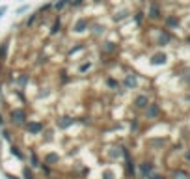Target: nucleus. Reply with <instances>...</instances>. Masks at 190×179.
Listing matches in <instances>:
<instances>
[{
	"label": "nucleus",
	"instance_id": "nucleus-14",
	"mask_svg": "<svg viewBox=\"0 0 190 179\" xmlns=\"http://www.w3.org/2000/svg\"><path fill=\"white\" fill-rule=\"evenodd\" d=\"M104 84L108 86V90H114V92H121V86H119V82H117L114 77H110V75H106V77H104Z\"/></svg>",
	"mask_w": 190,
	"mask_h": 179
},
{
	"label": "nucleus",
	"instance_id": "nucleus-35",
	"mask_svg": "<svg viewBox=\"0 0 190 179\" xmlns=\"http://www.w3.org/2000/svg\"><path fill=\"white\" fill-rule=\"evenodd\" d=\"M4 125H6V116L0 112V127H4Z\"/></svg>",
	"mask_w": 190,
	"mask_h": 179
},
{
	"label": "nucleus",
	"instance_id": "nucleus-19",
	"mask_svg": "<svg viewBox=\"0 0 190 179\" xmlns=\"http://www.w3.org/2000/svg\"><path fill=\"white\" fill-rule=\"evenodd\" d=\"M158 112H160L158 105H157V103H153V105H147V112H145V116H147V118H157Z\"/></svg>",
	"mask_w": 190,
	"mask_h": 179
},
{
	"label": "nucleus",
	"instance_id": "nucleus-2",
	"mask_svg": "<svg viewBox=\"0 0 190 179\" xmlns=\"http://www.w3.org/2000/svg\"><path fill=\"white\" fill-rule=\"evenodd\" d=\"M45 127H47V123L43 121V120H28L26 123H24V131L30 136H39L41 133L45 131Z\"/></svg>",
	"mask_w": 190,
	"mask_h": 179
},
{
	"label": "nucleus",
	"instance_id": "nucleus-29",
	"mask_svg": "<svg viewBox=\"0 0 190 179\" xmlns=\"http://www.w3.org/2000/svg\"><path fill=\"white\" fill-rule=\"evenodd\" d=\"M80 6H84V0H69V8H80Z\"/></svg>",
	"mask_w": 190,
	"mask_h": 179
},
{
	"label": "nucleus",
	"instance_id": "nucleus-25",
	"mask_svg": "<svg viewBox=\"0 0 190 179\" xmlns=\"http://www.w3.org/2000/svg\"><path fill=\"white\" fill-rule=\"evenodd\" d=\"M129 10H119V11H116V15H114V19L117 21V23H121V21H125L127 17H129Z\"/></svg>",
	"mask_w": 190,
	"mask_h": 179
},
{
	"label": "nucleus",
	"instance_id": "nucleus-27",
	"mask_svg": "<svg viewBox=\"0 0 190 179\" xmlns=\"http://www.w3.org/2000/svg\"><path fill=\"white\" fill-rule=\"evenodd\" d=\"M101 179H116V174H114V170H103V174H101Z\"/></svg>",
	"mask_w": 190,
	"mask_h": 179
},
{
	"label": "nucleus",
	"instance_id": "nucleus-15",
	"mask_svg": "<svg viewBox=\"0 0 190 179\" xmlns=\"http://www.w3.org/2000/svg\"><path fill=\"white\" fill-rule=\"evenodd\" d=\"M132 105H134L136 108H147V105H149V99H147V95H136L134 101H132Z\"/></svg>",
	"mask_w": 190,
	"mask_h": 179
},
{
	"label": "nucleus",
	"instance_id": "nucleus-16",
	"mask_svg": "<svg viewBox=\"0 0 190 179\" xmlns=\"http://www.w3.org/2000/svg\"><path fill=\"white\" fill-rule=\"evenodd\" d=\"M10 49V39H4L0 43V64H6V54H8Z\"/></svg>",
	"mask_w": 190,
	"mask_h": 179
},
{
	"label": "nucleus",
	"instance_id": "nucleus-20",
	"mask_svg": "<svg viewBox=\"0 0 190 179\" xmlns=\"http://www.w3.org/2000/svg\"><path fill=\"white\" fill-rule=\"evenodd\" d=\"M58 82H60V86H65L67 82H73V78L69 77V73H67L65 69H62V71L58 73Z\"/></svg>",
	"mask_w": 190,
	"mask_h": 179
},
{
	"label": "nucleus",
	"instance_id": "nucleus-11",
	"mask_svg": "<svg viewBox=\"0 0 190 179\" xmlns=\"http://www.w3.org/2000/svg\"><path fill=\"white\" fill-rule=\"evenodd\" d=\"M37 170H39V174H41V177H43V179H48V177H52V175H54V170H56V168H51L48 164L41 162L39 166H37Z\"/></svg>",
	"mask_w": 190,
	"mask_h": 179
},
{
	"label": "nucleus",
	"instance_id": "nucleus-39",
	"mask_svg": "<svg viewBox=\"0 0 190 179\" xmlns=\"http://www.w3.org/2000/svg\"><path fill=\"white\" fill-rule=\"evenodd\" d=\"M6 11V8H0V15H2V13Z\"/></svg>",
	"mask_w": 190,
	"mask_h": 179
},
{
	"label": "nucleus",
	"instance_id": "nucleus-38",
	"mask_svg": "<svg viewBox=\"0 0 190 179\" xmlns=\"http://www.w3.org/2000/svg\"><path fill=\"white\" fill-rule=\"evenodd\" d=\"M185 157H186V161H190V151H186V155H185Z\"/></svg>",
	"mask_w": 190,
	"mask_h": 179
},
{
	"label": "nucleus",
	"instance_id": "nucleus-13",
	"mask_svg": "<svg viewBox=\"0 0 190 179\" xmlns=\"http://www.w3.org/2000/svg\"><path fill=\"white\" fill-rule=\"evenodd\" d=\"M48 62H51V58L47 56V54H43V51H39L36 54V60H34V67H41V65H47Z\"/></svg>",
	"mask_w": 190,
	"mask_h": 179
},
{
	"label": "nucleus",
	"instance_id": "nucleus-40",
	"mask_svg": "<svg viewBox=\"0 0 190 179\" xmlns=\"http://www.w3.org/2000/svg\"><path fill=\"white\" fill-rule=\"evenodd\" d=\"M186 82H188V84H190V77H188V78H186Z\"/></svg>",
	"mask_w": 190,
	"mask_h": 179
},
{
	"label": "nucleus",
	"instance_id": "nucleus-33",
	"mask_svg": "<svg viewBox=\"0 0 190 179\" xmlns=\"http://www.w3.org/2000/svg\"><path fill=\"white\" fill-rule=\"evenodd\" d=\"M134 19H136V23H142V19H144V13H142V11H138Z\"/></svg>",
	"mask_w": 190,
	"mask_h": 179
},
{
	"label": "nucleus",
	"instance_id": "nucleus-6",
	"mask_svg": "<svg viewBox=\"0 0 190 179\" xmlns=\"http://www.w3.org/2000/svg\"><path fill=\"white\" fill-rule=\"evenodd\" d=\"M41 162L48 164L51 168H58V162H60V155L54 153V151H47V153L41 157Z\"/></svg>",
	"mask_w": 190,
	"mask_h": 179
},
{
	"label": "nucleus",
	"instance_id": "nucleus-34",
	"mask_svg": "<svg viewBox=\"0 0 190 179\" xmlns=\"http://www.w3.org/2000/svg\"><path fill=\"white\" fill-rule=\"evenodd\" d=\"M145 179H166V177H162V175H158V174H151L149 177H145Z\"/></svg>",
	"mask_w": 190,
	"mask_h": 179
},
{
	"label": "nucleus",
	"instance_id": "nucleus-17",
	"mask_svg": "<svg viewBox=\"0 0 190 179\" xmlns=\"http://www.w3.org/2000/svg\"><path fill=\"white\" fill-rule=\"evenodd\" d=\"M54 131L52 129H45L43 133H41V142L43 144H51V142H54Z\"/></svg>",
	"mask_w": 190,
	"mask_h": 179
},
{
	"label": "nucleus",
	"instance_id": "nucleus-24",
	"mask_svg": "<svg viewBox=\"0 0 190 179\" xmlns=\"http://www.w3.org/2000/svg\"><path fill=\"white\" fill-rule=\"evenodd\" d=\"M82 51H86V45H84V43L76 45V47H71V49L67 51V56H75V54H78V52H82Z\"/></svg>",
	"mask_w": 190,
	"mask_h": 179
},
{
	"label": "nucleus",
	"instance_id": "nucleus-37",
	"mask_svg": "<svg viewBox=\"0 0 190 179\" xmlns=\"http://www.w3.org/2000/svg\"><path fill=\"white\" fill-rule=\"evenodd\" d=\"M91 2H95V4H101V2H104V0H91Z\"/></svg>",
	"mask_w": 190,
	"mask_h": 179
},
{
	"label": "nucleus",
	"instance_id": "nucleus-1",
	"mask_svg": "<svg viewBox=\"0 0 190 179\" xmlns=\"http://www.w3.org/2000/svg\"><path fill=\"white\" fill-rule=\"evenodd\" d=\"M8 121L11 127L15 129H23L24 123L28 121V110L26 106H13L8 110Z\"/></svg>",
	"mask_w": 190,
	"mask_h": 179
},
{
	"label": "nucleus",
	"instance_id": "nucleus-26",
	"mask_svg": "<svg viewBox=\"0 0 190 179\" xmlns=\"http://www.w3.org/2000/svg\"><path fill=\"white\" fill-rule=\"evenodd\" d=\"M149 17H151V19H158V17H160V10H158V6H157V4H151Z\"/></svg>",
	"mask_w": 190,
	"mask_h": 179
},
{
	"label": "nucleus",
	"instance_id": "nucleus-28",
	"mask_svg": "<svg viewBox=\"0 0 190 179\" xmlns=\"http://www.w3.org/2000/svg\"><path fill=\"white\" fill-rule=\"evenodd\" d=\"M173 177L175 179H188V174H186V172H183V170H175L173 172Z\"/></svg>",
	"mask_w": 190,
	"mask_h": 179
},
{
	"label": "nucleus",
	"instance_id": "nucleus-10",
	"mask_svg": "<svg viewBox=\"0 0 190 179\" xmlns=\"http://www.w3.org/2000/svg\"><path fill=\"white\" fill-rule=\"evenodd\" d=\"M10 153L13 157H17L19 161H26V153L23 151V147H21L19 144H10Z\"/></svg>",
	"mask_w": 190,
	"mask_h": 179
},
{
	"label": "nucleus",
	"instance_id": "nucleus-9",
	"mask_svg": "<svg viewBox=\"0 0 190 179\" xmlns=\"http://www.w3.org/2000/svg\"><path fill=\"white\" fill-rule=\"evenodd\" d=\"M138 172H140V175H142V177H149L155 172V164L149 162V161H142V162L138 164Z\"/></svg>",
	"mask_w": 190,
	"mask_h": 179
},
{
	"label": "nucleus",
	"instance_id": "nucleus-7",
	"mask_svg": "<svg viewBox=\"0 0 190 179\" xmlns=\"http://www.w3.org/2000/svg\"><path fill=\"white\" fill-rule=\"evenodd\" d=\"M123 170H125V177L127 179H134L136 177V162L131 159H125V164H123Z\"/></svg>",
	"mask_w": 190,
	"mask_h": 179
},
{
	"label": "nucleus",
	"instance_id": "nucleus-32",
	"mask_svg": "<svg viewBox=\"0 0 190 179\" xmlns=\"http://www.w3.org/2000/svg\"><path fill=\"white\" fill-rule=\"evenodd\" d=\"M166 23H168V26H177V24H179V19H175V17H168V19H166Z\"/></svg>",
	"mask_w": 190,
	"mask_h": 179
},
{
	"label": "nucleus",
	"instance_id": "nucleus-5",
	"mask_svg": "<svg viewBox=\"0 0 190 179\" xmlns=\"http://www.w3.org/2000/svg\"><path fill=\"white\" fill-rule=\"evenodd\" d=\"M119 51L117 43H114V41H104L103 47H101V58H108L110 54H116Z\"/></svg>",
	"mask_w": 190,
	"mask_h": 179
},
{
	"label": "nucleus",
	"instance_id": "nucleus-22",
	"mask_svg": "<svg viewBox=\"0 0 190 179\" xmlns=\"http://www.w3.org/2000/svg\"><path fill=\"white\" fill-rule=\"evenodd\" d=\"M2 138H4L6 142H10V144H15V142H17L15 134H11L10 129H2Z\"/></svg>",
	"mask_w": 190,
	"mask_h": 179
},
{
	"label": "nucleus",
	"instance_id": "nucleus-41",
	"mask_svg": "<svg viewBox=\"0 0 190 179\" xmlns=\"http://www.w3.org/2000/svg\"><path fill=\"white\" fill-rule=\"evenodd\" d=\"M76 179H78V177H76Z\"/></svg>",
	"mask_w": 190,
	"mask_h": 179
},
{
	"label": "nucleus",
	"instance_id": "nucleus-4",
	"mask_svg": "<svg viewBox=\"0 0 190 179\" xmlns=\"http://www.w3.org/2000/svg\"><path fill=\"white\" fill-rule=\"evenodd\" d=\"M75 123H76V118H73V116H67V114L58 116V118H56V125H58V129H62V131L73 127Z\"/></svg>",
	"mask_w": 190,
	"mask_h": 179
},
{
	"label": "nucleus",
	"instance_id": "nucleus-18",
	"mask_svg": "<svg viewBox=\"0 0 190 179\" xmlns=\"http://www.w3.org/2000/svg\"><path fill=\"white\" fill-rule=\"evenodd\" d=\"M104 26L103 24H99V23H95V24H91V36L93 37H101V36H104Z\"/></svg>",
	"mask_w": 190,
	"mask_h": 179
},
{
	"label": "nucleus",
	"instance_id": "nucleus-30",
	"mask_svg": "<svg viewBox=\"0 0 190 179\" xmlns=\"http://www.w3.org/2000/svg\"><path fill=\"white\" fill-rule=\"evenodd\" d=\"M164 60H166L164 54H155V56H153V64H164Z\"/></svg>",
	"mask_w": 190,
	"mask_h": 179
},
{
	"label": "nucleus",
	"instance_id": "nucleus-21",
	"mask_svg": "<svg viewBox=\"0 0 190 179\" xmlns=\"http://www.w3.org/2000/svg\"><path fill=\"white\" fill-rule=\"evenodd\" d=\"M91 67H93V64H91L89 60H84V62H80V65H78V75L82 77V75H86Z\"/></svg>",
	"mask_w": 190,
	"mask_h": 179
},
{
	"label": "nucleus",
	"instance_id": "nucleus-8",
	"mask_svg": "<svg viewBox=\"0 0 190 179\" xmlns=\"http://www.w3.org/2000/svg\"><path fill=\"white\" fill-rule=\"evenodd\" d=\"M89 26H91L89 19H88V17H80V19H76V21H75L73 30H75V34H82L84 30H88Z\"/></svg>",
	"mask_w": 190,
	"mask_h": 179
},
{
	"label": "nucleus",
	"instance_id": "nucleus-3",
	"mask_svg": "<svg viewBox=\"0 0 190 179\" xmlns=\"http://www.w3.org/2000/svg\"><path fill=\"white\" fill-rule=\"evenodd\" d=\"M123 157V146H110L104 149V162H116Z\"/></svg>",
	"mask_w": 190,
	"mask_h": 179
},
{
	"label": "nucleus",
	"instance_id": "nucleus-23",
	"mask_svg": "<svg viewBox=\"0 0 190 179\" xmlns=\"http://www.w3.org/2000/svg\"><path fill=\"white\" fill-rule=\"evenodd\" d=\"M23 179H37L36 174H34V170L28 166V164H26V166H23Z\"/></svg>",
	"mask_w": 190,
	"mask_h": 179
},
{
	"label": "nucleus",
	"instance_id": "nucleus-12",
	"mask_svg": "<svg viewBox=\"0 0 190 179\" xmlns=\"http://www.w3.org/2000/svg\"><path fill=\"white\" fill-rule=\"evenodd\" d=\"M123 84L127 90H134L138 86V78H136V75H125V78H123Z\"/></svg>",
	"mask_w": 190,
	"mask_h": 179
},
{
	"label": "nucleus",
	"instance_id": "nucleus-31",
	"mask_svg": "<svg viewBox=\"0 0 190 179\" xmlns=\"http://www.w3.org/2000/svg\"><path fill=\"white\" fill-rule=\"evenodd\" d=\"M149 146H151V147H160V146H164V140H158V138L149 140Z\"/></svg>",
	"mask_w": 190,
	"mask_h": 179
},
{
	"label": "nucleus",
	"instance_id": "nucleus-36",
	"mask_svg": "<svg viewBox=\"0 0 190 179\" xmlns=\"http://www.w3.org/2000/svg\"><path fill=\"white\" fill-rule=\"evenodd\" d=\"M6 175H8V179H19V177H15L13 174H8V172H6Z\"/></svg>",
	"mask_w": 190,
	"mask_h": 179
}]
</instances>
